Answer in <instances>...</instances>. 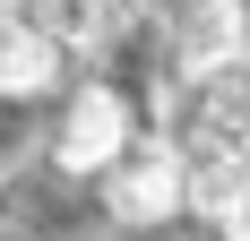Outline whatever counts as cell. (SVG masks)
I'll return each instance as SVG.
<instances>
[{"label":"cell","mask_w":250,"mask_h":241,"mask_svg":"<svg viewBox=\"0 0 250 241\" xmlns=\"http://www.w3.org/2000/svg\"><path fill=\"white\" fill-rule=\"evenodd\" d=\"M104 198L121 224H155L181 207V146L173 138H147V146H121L104 164Z\"/></svg>","instance_id":"6da1fadb"},{"label":"cell","mask_w":250,"mask_h":241,"mask_svg":"<svg viewBox=\"0 0 250 241\" xmlns=\"http://www.w3.org/2000/svg\"><path fill=\"white\" fill-rule=\"evenodd\" d=\"M216 224H225V233H233V241H250V172H242V190H233V198H225V216H216Z\"/></svg>","instance_id":"8992f818"},{"label":"cell","mask_w":250,"mask_h":241,"mask_svg":"<svg viewBox=\"0 0 250 241\" xmlns=\"http://www.w3.org/2000/svg\"><path fill=\"white\" fill-rule=\"evenodd\" d=\"M0 18H9V0H0Z\"/></svg>","instance_id":"52a82bcc"},{"label":"cell","mask_w":250,"mask_h":241,"mask_svg":"<svg viewBox=\"0 0 250 241\" xmlns=\"http://www.w3.org/2000/svg\"><path fill=\"white\" fill-rule=\"evenodd\" d=\"M61 78V43L26 18H0V95H43Z\"/></svg>","instance_id":"3957f363"},{"label":"cell","mask_w":250,"mask_h":241,"mask_svg":"<svg viewBox=\"0 0 250 241\" xmlns=\"http://www.w3.org/2000/svg\"><path fill=\"white\" fill-rule=\"evenodd\" d=\"M121 146H129V103L112 95V86H86V95L69 103V120H61V164L69 172H104Z\"/></svg>","instance_id":"7a4b0ae2"},{"label":"cell","mask_w":250,"mask_h":241,"mask_svg":"<svg viewBox=\"0 0 250 241\" xmlns=\"http://www.w3.org/2000/svg\"><path fill=\"white\" fill-rule=\"evenodd\" d=\"M26 9H35L26 26H43L61 52L69 43H104V35L121 26V0H26Z\"/></svg>","instance_id":"277c9868"},{"label":"cell","mask_w":250,"mask_h":241,"mask_svg":"<svg viewBox=\"0 0 250 241\" xmlns=\"http://www.w3.org/2000/svg\"><path fill=\"white\" fill-rule=\"evenodd\" d=\"M190 60H199V69L242 60V9H233V0H199V9H190Z\"/></svg>","instance_id":"5b68a950"}]
</instances>
